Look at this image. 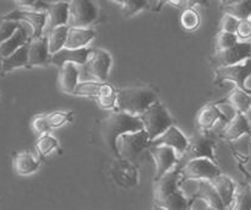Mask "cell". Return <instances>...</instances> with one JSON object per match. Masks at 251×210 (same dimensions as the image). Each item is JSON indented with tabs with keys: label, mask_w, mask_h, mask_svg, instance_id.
Here are the masks:
<instances>
[{
	"label": "cell",
	"mask_w": 251,
	"mask_h": 210,
	"mask_svg": "<svg viewBox=\"0 0 251 210\" xmlns=\"http://www.w3.org/2000/svg\"><path fill=\"white\" fill-rule=\"evenodd\" d=\"M180 171L173 169L159 180L154 181L153 201L154 206L166 210H186L190 207V199L180 191Z\"/></svg>",
	"instance_id": "1"
},
{
	"label": "cell",
	"mask_w": 251,
	"mask_h": 210,
	"mask_svg": "<svg viewBox=\"0 0 251 210\" xmlns=\"http://www.w3.org/2000/svg\"><path fill=\"white\" fill-rule=\"evenodd\" d=\"M144 129L141 118L122 112H112L103 118L98 124V130L102 140L108 149L117 156V140L123 134L140 132Z\"/></svg>",
	"instance_id": "2"
},
{
	"label": "cell",
	"mask_w": 251,
	"mask_h": 210,
	"mask_svg": "<svg viewBox=\"0 0 251 210\" xmlns=\"http://www.w3.org/2000/svg\"><path fill=\"white\" fill-rule=\"evenodd\" d=\"M158 101V95L154 90L145 86L124 88L117 91V106L114 112L140 117L150 106Z\"/></svg>",
	"instance_id": "3"
},
{
	"label": "cell",
	"mask_w": 251,
	"mask_h": 210,
	"mask_svg": "<svg viewBox=\"0 0 251 210\" xmlns=\"http://www.w3.org/2000/svg\"><path fill=\"white\" fill-rule=\"evenodd\" d=\"M140 118L144 125V130L151 139V143L163 134L167 129H169L172 125H174V120L159 101L150 106L149 110L140 116Z\"/></svg>",
	"instance_id": "4"
},
{
	"label": "cell",
	"mask_w": 251,
	"mask_h": 210,
	"mask_svg": "<svg viewBox=\"0 0 251 210\" xmlns=\"http://www.w3.org/2000/svg\"><path fill=\"white\" fill-rule=\"evenodd\" d=\"M117 159L127 160L134 162L144 150L151 147V139L144 129L140 132H132L123 134L117 140Z\"/></svg>",
	"instance_id": "5"
},
{
	"label": "cell",
	"mask_w": 251,
	"mask_h": 210,
	"mask_svg": "<svg viewBox=\"0 0 251 210\" xmlns=\"http://www.w3.org/2000/svg\"><path fill=\"white\" fill-rule=\"evenodd\" d=\"M216 143L210 137L203 134L194 135L191 139H189V145L186 148L185 152L179 157L176 169L180 170L185 166L188 162L198 159H207L210 161L216 162L215 155Z\"/></svg>",
	"instance_id": "6"
},
{
	"label": "cell",
	"mask_w": 251,
	"mask_h": 210,
	"mask_svg": "<svg viewBox=\"0 0 251 210\" xmlns=\"http://www.w3.org/2000/svg\"><path fill=\"white\" fill-rule=\"evenodd\" d=\"M98 7L90 0H73L69 2V27L88 29L96 22Z\"/></svg>",
	"instance_id": "7"
},
{
	"label": "cell",
	"mask_w": 251,
	"mask_h": 210,
	"mask_svg": "<svg viewBox=\"0 0 251 210\" xmlns=\"http://www.w3.org/2000/svg\"><path fill=\"white\" fill-rule=\"evenodd\" d=\"M110 66H112V57L107 51L92 49L87 61L81 68L83 73L93 79V81L105 83L109 75Z\"/></svg>",
	"instance_id": "8"
},
{
	"label": "cell",
	"mask_w": 251,
	"mask_h": 210,
	"mask_svg": "<svg viewBox=\"0 0 251 210\" xmlns=\"http://www.w3.org/2000/svg\"><path fill=\"white\" fill-rule=\"evenodd\" d=\"M180 181H211L215 177L220 176L221 171L216 162L207 159H198L188 162L180 170Z\"/></svg>",
	"instance_id": "9"
},
{
	"label": "cell",
	"mask_w": 251,
	"mask_h": 210,
	"mask_svg": "<svg viewBox=\"0 0 251 210\" xmlns=\"http://www.w3.org/2000/svg\"><path fill=\"white\" fill-rule=\"evenodd\" d=\"M215 74L216 84H221L223 81H232L238 89L251 93L250 89L247 88V80L251 76V59H248L244 63L237 64V65L215 69Z\"/></svg>",
	"instance_id": "10"
},
{
	"label": "cell",
	"mask_w": 251,
	"mask_h": 210,
	"mask_svg": "<svg viewBox=\"0 0 251 210\" xmlns=\"http://www.w3.org/2000/svg\"><path fill=\"white\" fill-rule=\"evenodd\" d=\"M248 59H251V43L249 42H238L232 48L217 51L211 57V61L215 69L237 65L244 63Z\"/></svg>",
	"instance_id": "11"
},
{
	"label": "cell",
	"mask_w": 251,
	"mask_h": 210,
	"mask_svg": "<svg viewBox=\"0 0 251 210\" xmlns=\"http://www.w3.org/2000/svg\"><path fill=\"white\" fill-rule=\"evenodd\" d=\"M4 20L16 22H26L32 30L31 38H39L44 36V30L47 25V14L41 11H31V10H14L9 14L1 16Z\"/></svg>",
	"instance_id": "12"
},
{
	"label": "cell",
	"mask_w": 251,
	"mask_h": 210,
	"mask_svg": "<svg viewBox=\"0 0 251 210\" xmlns=\"http://www.w3.org/2000/svg\"><path fill=\"white\" fill-rule=\"evenodd\" d=\"M149 154L154 161L156 172H154V181L163 177L178 165L179 156L173 149L167 147H150Z\"/></svg>",
	"instance_id": "13"
},
{
	"label": "cell",
	"mask_w": 251,
	"mask_h": 210,
	"mask_svg": "<svg viewBox=\"0 0 251 210\" xmlns=\"http://www.w3.org/2000/svg\"><path fill=\"white\" fill-rule=\"evenodd\" d=\"M188 145L189 139L185 138V135H184L183 133L180 132V129L176 128V125H172L169 129H167L163 134L159 135L158 138H156V139L151 143V147L171 148V149H173L174 151L178 154L179 157L185 152Z\"/></svg>",
	"instance_id": "14"
},
{
	"label": "cell",
	"mask_w": 251,
	"mask_h": 210,
	"mask_svg": "<svg viewBox=\"0 0 251 210\" xmlns=\"http://www.w3.org/2000/svg\"><path fill=\"white\" fill-rule=\"evenodd\" d=\"M51 54L49 52L47 36L31 38L28 42V66H48L51 64Z\"/></svg>",
	"instance_id": "15"
},
{
	"label": "cell",
	"mask_w": 251,
	"mask_h": 210,
	"mask_svg": "<svg viewBox=\"0 0 251 210\" xmlns=\"http://www.w3.org/2000/svg\"><path fill=\"white\" fill-rule=\"evenodd\" d=\"M47 14V25L44 32L48 33L53 29L60 26H69V2L58 1L49 4Z\"/></svg>",
	"instance_id": "16"
},
{
	"label": "cell",
	"mask_w": 251,
	"mask_h": 210,
	"mask_svg": "<svg viewBox=\"0 0 251 210\" xmlns=\"http://www.w3.org/2000/svg\"><path fill=\"white\" fill-rule=\"evenodd\" d=\"M92 49L82 48V49H68L64 48L59 51L58 53L53 54L51 57V64L58 66L59 69L66 63H73L77 66H82L87 61Z\"/></svg>",
	"instance_id": "17"
},
{
	"label": "cell",
	"mask_w": 251,
	"mask_h": 210,
	"mask_svg": "<svg viewBox=\"0 0 251 210\" xmlns=\"http://www.w3.org/2000/svg\"><path fill=\"white\" fill-rule=\"evenodd\" d=\"M251 125L249 120L243 113H235L232 120H228L226 127L223 128L222 137L228 142L239 139L245 134H250Z\"/></svg>",
	"instance_id": "18"
},
{
	"label": "cell",
	"mask_w": 251,
	"mask_h": 210,
	"mask_svg": "<svg viewBox=\"0 0 251 210\" xmlns=\"http://www.w3.org/2000/svg\"><path fill=\"white\" fill-rule=\"evenodd\" d=\"M220 120H226L228 123L227 117L216 103H208V105L203 106L196 116V122H198L199 128L201 130L211 129L215 125V123Z\"/></svg>",
	"instance_id": "19"
},
{
	"label": "cell",
	"mask_w": 251,
	"mask_h": 210,
	"mask_svg": "<svg viewBox=\"0 0 251 210\" xmlns=\"http://www.w3.org/2000/svg\"><path fill=\"white\" fill-rule=\"evenodd\" d=\"M112 85L107 83H100V81H81L77 84L73 95L83 96V97H95L98 98L100 96L109 95L115 92Z\"/></svg>",
	"instance_id": "20"
},
{
	"label": "cell",
	"mask_w": 251,
	"mask_h": 210,
	"mask_svg": "<svg viewBox=\"0 0 251 210\" xmlns=\"http://www.w3.org/2000/svg\"><path fill=\"white\" fill-rule=\"evenodd\" d=\"M41 165V160L36 159L31 152L22 151L16 152L12 156V167L16 175L20 176H28L37 171Z\"/></svg>",
	"instance_id": "21"
},
{
	"label": "cell",
	"mask_w": 251,
	"mask_h": 210,
	"mask_svg": "<svg viewBox=\"0 0 251 210\" xmlns=\"http://www.w3.org/2000/svg\"><path fill=\"white\" fill-rule=\"evenodd\" d=\"M210 182L212 183V186L215 187L216 191H217L218 196L222 199L226 209H229L233 201H234L235 192H237V188H235V184L234 182L232 181V179L221 174L220 176L215 177V179L211 180Z\"/></svg>",
	"instance_id": "22"
},
{
	"label": "cell",
	"mask_w": 251,
	"mask_h": 210,
	"mask_svg": "<svg viewBox=\"0 0 251 210\" xmlns=\"http://www.w3.org/2000/svg\"><path fill=\"white\" fill-rule=\"evenodd\" d=\"M80 69L73 63L64 64L59 71V86L65 93H74L76 86L80 83Z\"/></svg>",
	"instance_id": "23"
},
{
	"label": "cell",
	"mask_w": 251,
	"mask_h": 210,
	"mask_svg": "<svg viewBox=\"0 0 251 210\" xmlns=\"http://www.w3.org/2000/svg\"><path fill=\"white\" fill-rule=\"evenodd\" d=\"M29 41H31V34H28L26 27L21 24V26L16 30V32L0 46V56L2 57V59L6 58V57L15 53L17 49L28 43Z\"/></svg>",
	"instance_id": "24"
},
{
	"label": "cell",
	"mask_w": 251,
	"mask_h": 210,
	"mask_svg": "<svg viewBox=\"0 0 251 210\" xmlns=\"http://www.w3.org/2000/svg\"><path fill=\"white\" fill-rule=\"evenodd\" d=\"M96 33L91 29H77V27H69L68 39H66L65 48L68 49H82L87 48V44L95 38Z\"/></svg>",
	"instance_id": "25"
},
{
	"label": "cell",
	"mask_w": 251,
	"mask_h": 210,
	"mask_svg": "<svg viewBox=\"0 0 251 210\" xmlns=\"http://www.w3.org/2000/svg\"><path fill=\"white\" fill-rule=\"evenodd\" d=\"M194 197L202 199L210 208L215 210H227L221 197L218 196L217 191H216L215 187L212 186L210 181L199 182V191L198 193L194 194Z\"/></svg>",
	"instance_id": "26"
},
{
	"label": "cell",
	"mask_w": 251,
	"mask_h": 210,
	"mask_svg": "<svg viewBox=\"0 0 251 210\" xmlns=\"http://www.w3.org/2000/svg\"><path fill=\"white\" fill-rule=\"evenodd\" d=\"M19 68H29L28 66V43L17 49L11 56L2 59V75Z\"/></svg>",
	"instance_id": "27"
},
{
	"label": "cell",
	"mask_w": 251,
	"mask_h": 210,
	"mask_svg": "<svg viewBox=\"0 0 251 210\" xmlns=\"http://www.w3.org/2000/svg\"><path fill=\"white\" fill-rule=\"evenodd\" d=\"M228 105L235 111V113L245 115L251 110V93L235 88L226 98Z\"/></svg>",
	"instance_id": "28"
},
{
	"label": "cell",
	"mask_w": 251,
	"mask_h": 210,
	"mask_svg": "<svg viewBox=\"0 0 251 210\" xmlns=\"http://www.w3.org/2000/svg\"><path fill=\"white\" fill-rule=\"evenodd\" d=\"M222 10L226 15L235 17L237 20L251 19V1L239 0V1H225Z\"/></svg>",
	"instance_id": "29"
},
{
	"label": "cell",
	"mask_w": 251,
	"mask_h": 210,
	"mask_svg": "<svg viewBox=\"0 0 251 210\" xmlns=\"http://www.w3.org/2000/svg\"><path fill=\"white\" fill-rule=\"evenodd\" d=\"M68 33L69 26H60L56 27V29H53L51 31L48 32V34H46L47 39H48L49 52H50L51 56L65 48Z\"/></svg>",
	"instance_id": "30"
},
{
	"label": "cell",
	"mask_w": 251,
	"mask_h": 210,
	"mask_svg": "<svg viewBox=\"0 0 251 210\" xmlns=\"http://www.w3.org/2000/svg\"><path fill=\"white\" fill-rule=\"evenodd\" d=\"M229 210H251V189L249 184L239 186Z\"/></svg>",
	"instance_id": "31"
},
{
	"label": "cell",
	"mask_w": 251,
	"mask_h": 210,
	"mask_svg": "<svg viewBox=\"0 0 251 210\" xmlns=\"http://www.w3.org/2000/svg\"><path fill=\"white\" fill-rule=\"evenodd\" d=\"M58 148V140L50 134H43L37 138L36 140V150L37 154L41 159H44L47 155L50 154L54 149Z\"/></svg>",
	"instance_id": "32"
},
{
	"label": "cell",
	"mask_w": 251,
	"mask_h": 210,
	"mask_svg": "<svg viewBox=\"0 0 251 210\" xmlns=\"http://www.w3.org/2000/svg\"><path fill=\"white\" fill-rule=\"evenodd\" d=\"M200 15L196 10L194 9H185L180 16V24L183 29L188 30V31H194L200 26Z\"/></svg>",
	"instance_id": "33"
},
{
	"label": "cell",
	"mask_w": 251,
	"mask_h": 210,
	"mask_svg": "<svg viewBox=\"0 0 251 210\" xmlns=\"http://www.w3.org/2000/svg\"><path fill=\"white\" fill-rule=\"evenodd\" d=\"M48 123L50 128L63 127L66 123H70L73 120V112H63V111H55V112L47 113Z\"/></svg>",
	"instance_id": "34"
},
{
	"label": "cell",
	"mask_w": 251,
	"mask_h": 210,
	"mask_svg": "<svg viewBox=\"0 0 251 210\" xmlns=\"http://www.w3.org/2000/svg\"><path fill=\"white\" fill-rule=\"evenodd\" d=\"M120 2L123 5L125 17L134 16L136 12L146 9L150 5V1H146V0H123Z\"/></svg>",
	"instance_id": "35"
},
{
	"label": "cell",
	"mask_w": 251,
	"mask_h": 210,
	"mask_svg": "<svg viewBox=\"0 0 251 210\" xmlns=\"http://www.w3.org/2000/svg\"><path fill=\"white\" fill-rule=\"evenodd\" d=\"M20 26H21L20 22L9 21V20H4L2 17H0V46L5 41H7Z\"/></svg>",
	"instance_id": "36"
},
{
	"label": "cell",
	"mask_w": 251,
	"mask_h": 210,
	"mask_svg": "<svg viewBox=\"0 0 251 210\" xmlns=\"http://www.w3.org/2000/svg\"><path fill=\"white\" fill-rule=\"evenodd\" d=\"M238 42H239V38H238L237 34L220 31V33L217 34V51L232 48Z\"/></svg>",
	"instance_id": "37"
},
{
	"label": "cell",
	"mask_w": 251,
	"mask_h": 210,
	"mask_svg": "<svg viewBox=\"0 0 251 210\" xmlns=\"http://www.w3.org/2000/svg\"><path fill=\"white\" fill-rule=\"evenodd\" d=\"M32 129L36 134H38L39 137L43 134H49V130L51 129L50 125L48 123V118H47V113L43 115H38L32 120Z\"/></svg>",
	"instance_id": "38"
},
{
	"label": "cell",
	"mask_w": 251,
	"mask_h": 210,
	"mask_svg": "<svg viewBox=\"0 0 251 210\" xmlns=\"http://www.w3.org/2000/svg\"><path fill=\"white\" fill-rule=\"evenodd\" d=\"M238 25H239V20L235 17L230 16V15H223L220 22V29L222 32H228V33L237 34Z\"/></svg>",
	"instance_id": "39"
},
{
	"label": "cell",
	"mask_w": 251,
	"mask_h": 210,
	"mask_svg": "<svg viewBox=\"0 0 251 210\" xmlns=\"http://www.w3.org/2000/svg\"><path fill=\"white\" fill-rule=\"evenodd\" d=\"M97 100V103L100 105V107H102L103 110H114L115 106H117V91L113 93H109V95L100 96Z\"/></svg>",
	"instance_id": "40"
},
{
	"label": "cell",
	"mask_w": 251,
	"mask_h": 210,
	"mask_svg": "<svg viewBox=\"0 0 251 210\" xmlns=\"http://www.w3.org/2000/svg\"><path fill=\"white\" fill-rule=\"evenodd\" d=\"M237 36L238 38L243 39V41H245V39H251V19L239 21L237 30Z\"/></svg>",
	"instance_id": "41"
},
{
	"label": "cell",
	"mask_w": 251,
	"mask_h": 210,
	"mask_svg": "<svg viewBox=\"0 0 251 210\" xmlns=\"http://www.w3.org/2000/svg\"><path fill=\"white\" fill-rule=\"evenodd\" d=\"M245 174H247V172H245ZM247 177H248V184H249L251 189V174H247Z\"/></svg>",
	"instance_id": "42"
},
{
	"label": "cell",
	"mask_w": 251,
	"mask_h": 210,
	"mask_svg": "<svg viewBox=\"0 0 251 210\" xmlns=\"http://www.w3.org/2000/svg\"><path fill=\"white\" fill-rule=\"evenodd\" d=\"M0 75H2V57L0 56Z\"/></svg>",
	"instance_id": "43"
},
{
	"label": "cell",
	"mask_w": 251,
	"mask_h": 210,
	"mask_svg": "<svg viewBox=\"0 0 251 210\" xmlns=\"http://www.w3.org/2000/svg\"><path fill=\"white\" fill-rule=\"evenodd\" d=\"M152 210H166V209L161 208V207H158V206H154L153 208H152Z\"/></svg>",
	"instance_id": "44"
},
{
	"label": "cell",
	"mask_w": 251,
	"mask_h": 210,
	"mask_svg": "<svg viewBox=\"0 0 251 210\" xmlns=\"http://www.w3.org/2000/svg\"><path fill=\"white\" fill-rule=\"evenodd\" d=\"M203 210H215V209L210 208V207H206V208H205V209H203Z\"/></svg>",
	"instance_id": "45"
},
{
	"label": "cell",
	"mask_w": 251,
	"mask_h": 210,
	"mask_svg": "<svg viewBox=\"0 0 251 210\" xmlns=\"http://www.w3.org/2000/svg\"><path fill=\"white\" fill-rule=\"evenodd\" d=\"M186 210H191V209H190V207H189V208H188V209H186Z\"/></svg>",
	"instance_id": "46"
},
{
	"label": "cell",
	"mask_w": 251,
	"mask_h": 210,
	"mask_svg": "<svg viewBox=\"0 0 251 210\" xmlns=\"http://www.w3.org/2000/svg\"><path fill=\"white\" fill-rule=\"evenodd\" d=\"M250 151H251V143H250Z\"/></svg>",
	"instance_id": "47"
}]
</instances>
